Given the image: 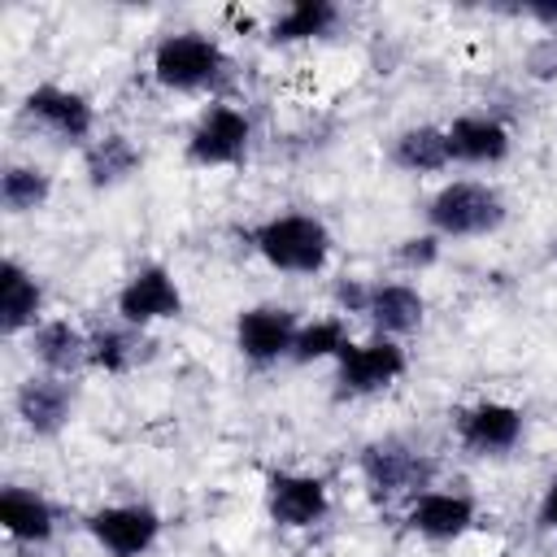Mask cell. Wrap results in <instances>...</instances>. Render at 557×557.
I'll use <instances>...</instances> for the list:
<instances>
[{
	"mask_svg": "<svg viewBox=\"0 0 557 557\" xmlns=\"http://www.w3.org/2000/svg\"><path fill=\"white\" fill-rule=\"evenodd\" d=\"M431 474H435V461L400 440H374L361 448V479L374 500H392V496H409V492L422 496Z\"/></svg>",
	"mask_w": 557,
	"mask_h": 557,
	"instance_id": "cell-4",
	"label": "cell"
},
{
	"mask_svg": "<svg viewBox=\"0 0 557 557\" xmlns=\"http://www.w3.org/2000/svg\"><path fill=\"white\" fill-rule=\"evenodd\" d=\"M435 257H440V235H413L396 248V261L409 270H426V265H435Z\"/></svg>",
	"mask_w": 557,
	"mask_h": 557,
	"instance_id": "cell-26",
	"label": "cell"
},
{
	"mask_svg": "<svg viewBox=\"0 0 557 557\" xmlns=\"http://www.w3.org/2000/svg\"><path fill=\"white\" fill-rule=\"evenodd\" d=\"M26 117H35L44 131H52L65 144H83L96 131V113H91L87 96L57 87V83H44L26 96Z\"/></svg>",
	"mask_w": 557,
	"mask_h": 557,
	"instance_id": "cell-12",
	"label": "cell"
},
{
	"mask_svg": "<svg viewBox=\"0 0 557 557\" xmlns=\"http://www.w3.org/2000/svg\"><path fill=\"white\" fill-rule=\"evenodd\" d=\"M117 313L126 326H148V322H165L183 313V292L170 278L165 265H139L126 287L117 292Z\"/></svg>",
	"mask_w": 557,
	"mask_h": 557,
	"instance_id": "cell-8",
	"label": "cell"
},
{
	"mask_svg": "<svg viewBox=\"0 0 557 557\" xmlns=\"http://www.w3.org/2000/svg\"><path fill=\"white\" fill-rule=\"evenodd\" d=\"M426 222L435 235H453V239L487 235L505 222V200L487 183H448L431 196Z\"/></svg>",
	"mask_w": 557,
	"mask_h": 557,
	"instance_id": "cell-3",
	"label": "cell"
},
{
	"mask_svg": "<svg viewBox=\"0 0 557 557\" xmlns=\"http://www.w3.org/2000/svg\"><path fill=\"white\" fill-rule=\"evenodd\" d=\"M70 409H74V396L61 374H30L17 387V418L35 435H57L70 422Z\"/></svg>",
	"mask_w": 557,
	"mask_h": 557,
	"instance_id": "cell-13",
	"label": "cell"
},
{
	"mask_svg": "<svg viewBox=\"0 0 557 557\" xmlns=\"http://www.w3.org/2000/svg\"><path fill=\"white\" fill-rule=\"evenodd\" d=\"M527 70H531L535 78H557V35H544L540 44H531Z\"/></svg>",
	"mask_w": 557,
	"mask_h": 557,
	"instance_id": "cell-27",
	"label": "cell"
},
{
	"mask_svg": "<svg viewBox=\"0 0 557 557\" xmlns=\"http://www.w3.org/2000/svg\"><path fill=\"white\" fill-rule=\"evenodd\" d=\"M248 139H252L248 113H239L231 104H209L187 135V161L191 165H235V161H244Z\"/></svg>",
	"mask_w": 557,
	"mask_h": 557,
	"instance_id": "cell-6",
	"label": "cell"
},
{
	"mask_svg": "<svg viewBox=\"0 0 557 557\" xmlns=\"http://www.w3.org/2000/svg\"><path fill=\"white\" fill-rule=\"evenodd\" d=\"M52 196V183L39 165H9L0 174V205L9 213H30V209H44V200Z\"/></svg>",
	"mask_w": 557,
	"mask_h": 557,
	"instance_id": "cell-23",
	"label": "cell"
},
{
	"mask_svg": "<svg viewBox=\"0 0 557 557\" xmlns=\"http://www.w3.org/2000/svg\"><path fill=\"white\" fill-rule=\"evenodd\" d=\"M344 344H348L344 322H339V318H318V322H305V326L296 331L292 357H296V361H322V357H339Z\"/></svg>",
	"mask_w": 557,
	"mask_h": 557,
	"instance_id": "cell-25",
	"label": "cell"
},
{
	"mask_svg": "<svg viewBox=\"0 0 557 557\" xmlns=\"http://www.w3.org/2000/svg\"><path fill=\"white\" fill-rule=\"evenodd\" d=\"M139 357V335L135 326H104L96 335H87V361L96 370H109V374H122L131 370Z\"/></svg>",
	"mask_w": 557,
	"mask_h": 557,
	"instance_id": "cell-24",
	"label": "cell"
},
{
	"mask_svg": "<svg viewBox=\"0 0 557 557\" xmlns=\"http://www.w3.org/2000/svg\"><path fill=\"white\" fill-rule=\"evenodd\" d=\"M30 348H35V357H39V366L48 374H70V370H78L87 361V335L78 326L61 322V318L57 322H39L35 335H30Z\"/></svg>",
	"mask_w": 557,
	"mask_h": 557,
	"instance_id": "cell-20",
	"label": "cell"
},
{
	"mask_svg": "<svg viewBox=\"0 0 557 557\" xmlns=\"http://www.w3.org/2000/svg\"><path fill=\"white\" fill-rule=\"evenodd\" d=\"M222 74H226V52L200 30L165 35L152 52V78L170 91H200L213 87Z\"/></svg>",
	"mask_w": 557,
	"mask_h": 557,
	"instance_id": "cell-2",
	"label": "cell"
},
{
	"mask_svg": "<svg viewBox=\"0 0 557 557\" xmlns=\"http://www.w3.org/2000/svg\"><path fill=\"white\" fill-rule=\"evenodd\" d=\"M44 305V292L35 283L30 270H22L13 257L0 265V331L17 335L26 326H35V313Z\"/></svg>",
	"mask_w": 557,
	"mask_h": 557,
	"instance_id": "cell-18",
	"label": "cell"
},
{
	"mask_svg": "<svg viewBox=\"0 0 557 557\" xmlns=\"http://www.w3.org/2000/svg\"><path fill=\"white\" fill-rule=\"evenodd\" d=\"M0 527L22 540V544H44L57 531V509L26 487H4L0 492Z\"/></svg>",
	"mask_w": 557,
	"mask_h": 557,
	"instance_id": "cell-17",
	"label": "cell"
},
{
	"mask_svg": "<svg viewBox=\"0 0 557 557\" xmlns=\"http://www.w3.org/2000/svg\"><path fill=\"white\" fill-rule=\"evenodd\" d=\"M422 296L409 287V283H379L370 287V300H366V318L374 326V335H409L422 326Z\"/></svg>",
	"mask_w": 557,
	"mask_h": 557,
	"instance_id": "cell-16",
	"label": "cell"
},
{
	"mask_svg": "<svg viewBox=\"0 0 557 557\" xmlns=\"http://www.w3.org/2000/svg\"><path fill=\"white\" fill-rule=\"evenodd\" d=\"M457 440L474 457H500L522 440V413L500 400H479L457 413Z\"/></svg>",
	"mask_w": 557,
	"mask_h": 557,
	"instance_id": "cell-11",
	"label": "cell"
},
{
	"mask_svg": "<svg viewBox=\"0 0 557 557\" xmlns=\"http://www.w3.org/2000/svg\"><path fill=\"white\" fill-rule=\"evenodd\" d=\"M265 505H270V518H274L278 527L305 531V527H313V522L326 518L331 496H326V483H322V479L278 470V474H270V483H265Z\"/></svg>",
	"mask_w": 557,
	"mask_h": 557,
	"instance_id": "cell-10",
	"label": "cell"
},
{
	"mask_svg": "<svg viewBox=\"0 0 557 557\" xmlns=\"http://www.w3.org/2000/svg\"><path fill=\"white\" fill-rule=\"evenodd\" d=\"M296 313L283 309V305H257V309H244L239 322H235V348L252 361V366H270L278 357H292V344H296Z\"/></svg>",
	"mask_w": 557,
	"mask_h": 557,
	"instance_id": "cell-9",
	"label": "cell"
},
{
	"mask_svg": "<svg viewBox=\"0 0 557 557\" xmlns=\"http://www.w3.org/2000/svg\"><path fill=\"white\" fill-rule=\"evenodd\" d=\"M392 161L409 174H435L453 161V148H448V131L440 126H409L392 139Z\"/></svg>",
	"mask_w": 557,
	"mask_h": 557,
	"instance_id": "cell-19",
	"label": "cell"
},
{
	"mask_svg": "<svg viewBox=\"0 0 557 557\" xmlns=\"http://www.w3.org/2000/svg\"><path fill=\"white\" fill-rule=\"evenodd\" d=\"M518 13H522V17H531V22H540L548 35H557V4H553V0H531V4H518Z\"/></svg>",
	"mask_w": 557,
	"mask_h": 557,
	"instance_id": "cell-29",
	"label": "cell"
},
{
	"mask_svg": "<svg viewBox=\"0 0 557 557\" xmlns=\"http://www.w3.org/2000/svg\"><path fill=\"white\" fill-rule=\"evenodd\" d=\"M448 148H453V161H466V165H496L509 157V131L496 122V117H483V113H466L448 126Z\"/></svg>",
	"mask_w": 557,
	"mask_h": 557,
	"instance_id": "cell-15",
	"label": "cell"
},
{
	"mask_svg": "<svg viewBox=\"0 0 557 557\" xmlns=\"http://www.w3.org/2000/svg\"><path fill=\"white\" fill-rule=\"evenodd\" d=\"M87 531L109 557H144L161 535V513L148 505H104L87 518Z\"/></svg>",
	"mask_w": 557,
	"mask_h": 557,
	"instance_id": "cell-7",
	"label": "cell"
},
{
	"mask_svg": "<svg viewBox=\"0 0 557 557\" xmlns=\"http://www.w3.org/2000/svg\"><path fill=\"white\" fill-rule=\"evenodd\" d=\"M139 148L126 139V135H104L87 148L83 165H87V183L91 187H117L122 178H131L139 170Z\"/></svg>",
	"mask_w": 557,
	"mask_h": 557,
	"instance_id": "cell-22",
	"label": "cell"
},
{
	"mask_svg": "<svg viewBox=\"0 0 557 557\" xmlns=\"http://www.w3.org/2000/svg\"><path fill=\"white\" fill-rule=\"evenodd\" d=\"M418 535L426 540H461L470 527H474V500L461 496V492H422L413 505H409V518H405Z\"/></svg>",
	"mask_w": 557,
	"mask_h": 557,
	"instance_id": "cell-14",
	"label": "cell"
},
{
	"mask_svg": "<svg viewBox=\"0 0 557 557\" xmlns=\"http://www.w3.org/2000/svg\"><path fill=\"white\" fill-rule=\"evenodd\" d=\"M335 22H339V9L331 0H296L287 13L274 17V26H270L265 39L270 44H305V39L331 35Z\"/></svg>",
	"mask_w": 557,
	"mask_h": 557,
	"instance_id": "cell-21",
	"label": "cell"
},
{
	"mask_svg": "<svg viewBox=\"0 0 557 557\" xmlns=\"http://www.w3.org/2000/svg\"><path fill=\"white\" fill-rule=\"evenodd\" d=\"M553 257H557V239H553Z\"/></svg>",
	"mask_w": 557,
	"mask_h": 557,
	"instance_id": "cell-31",
	"label": "cell"
},
{
	"mask_svg": "<svg viewBox=\"0 0 557 557\" xmlns=\"http://www.w3.org/2000/svg\"><path fill=\"white\" fill-rule=\"evenodd\" d=\"M248 239L274 270H287V274H318L331 257V231L309 213L270 218Z\"/></svg>",
	"mask_w": 557,
	"mask_h": 557,
	"instance_id": "cell-1",
	"label": "cell"
},
{
	"mask_svg": "<svg viewBox=\"0 0 557 557\" xmlns=\"http://www.w3.org/2000/svg\"><path fill=\"white\" fill-rule=\"evenodd\" d=\"M540 527L557 531V479L544 487V500H540Z\"/></svg>",
	"mask_w": 557,
	"mask_h": 557,
	"instance_id": "cell-30",
	"label": "cell"
},
{
	"mask_svg": "<svg viewBox=\"0 0 557 557\" xmlns=\"http://www.w3.org/2000/svg\"><path fill=\"white\" fill-rule=\"evenodd\" d=\"M335 300H339V309H344V313H366L370 287H366V283H357V278H344V283L335 287Z\"/></svg>",
	"mask_w": 557,
	"mask_h": 557,
	"instance_id": "cell-28",
	"label": "cell"
},
{
	"mask_svg": "<svg viewBox=\"0 0 557 557\" xmlns=\"http://www.w3.org/2000/svg\"><path fill=\"white\" fill-rule=\"evenodd\" d=\"M405 374V348L387 335H374L366 344H344L335 357V383L339 396H370L383 392Z\"/></svg>",
	"mask_w": 557,
	"mask_h": 557,
	"instance_id": "cell-5",
	"label": "cell"
}]
</instances>
